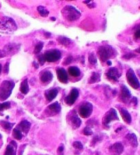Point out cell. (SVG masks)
Here are the masks:
<instances>
[{"mask_svg": "<svg viewBox=\"0 0 140 155\" xmlns=\"http://www.w3.org/2000/svg\"><path fill=\"white\" fill-rule=\"evenodd\" d=\"M64 17L69 21H74L78 20L81 17V14L78 10L74 6L68 5L66 6L62 10Z\"/></svg>", "mask_w": 140, "mask_h": 155, "instance_id": "cell-1", "label": "cell"}, {"mask_svg": "<svg viewBox=\"0 0 140 155\" xmlns=\"http://www.w3.org/2000/svg\"><path fill=\"white\" fill-rule=\"evenodd\" d=\"M13 81H4L0 86V101H4L10 97L14 87Z\"/></svg>", "mask_w": 140, "mask_h": 155, "instance_id": "cell-2", "label": "cell"}, {"mask_svg": "<svg viewBox=\"0 0 140 155\" xmlns=\"http://www.w3.org/2000/svg\"><path fill=\"white\" fill-rule=\"evenodd\" d=\"M98 56L101 62H105L109 59L113 54V49L109 45L101 46L98 49Z\"/></svg>", "mask_w": 140, "mask_h": 155, "instance_id": "cell-3", "label": "cell"}, {"mask_svg": "<svg viewBox=\"0 0 140 155\" xmlns=\"http://www.w3.org/2000/svg\"><path fill=\"white\" fill-rule=\"evenodd\" d=\"M0 30L13 31L16 30V25L13 19L4 17L0 20Z\"/></svg>", "mask_w": 140, "mask_h": 155, "instance_id": "cell-4", "label": "cell"}, {"mask_svg": "<svg viewBox=\"0 0 140 155\" xmlns=\"http://www.w3.org/2000/svg\"><path fill=\"white\" fill-rule=\"evenodd\" d=\"M43 56L45 60V62H55L58 61L61 58V52L57 49H51L46 51Z\"/></svg>", "mask_w": 140, "mask_h": 155, "instance_id": "cell-5", "label": "cell"}, {"mask_svg": "<svg viewBox=\"0 0 140 155\" xmlns=\"http://www.w3.org/2000/svg\"><path fill=\"white\" fill-rule=\"evenodd\" d=\"M93 111V106L90 103L84 102L81 104L79 109V114L81 118H88L91 116Z\"/></svg>", "mask_w": 140, "mask_h": 155, "instance_id": "cell-6", "label": "cell"}, {"mask_svg": "<svg viewBox=\"0 0 140 155\" xmlns=\"http://www.w3.org/2000/svg\"><path fill=\"white\" fill-rule=\"evenodd\" d=\"M118 120V117L117 114V111L115 109L112 108L105 113L103 119V124L105 127H109V124L112 121Z\"/></svg>", "mask_w": 140, "mask_h": 155, "instance_id": "cell-7", "label": "cell"}, {"mask_svg": "<svg viewBox=\"0 0 140 155\" xmlns=\"http://www.w3.org/2000/svg\"><path fill=\"white\" fill-rule=\"evenodd\" d=\"M127 82L133 89H138L139 88V81L133 70L130 69L127 72Z\"/></svg>", "mask_w": 140, "mask_h": 155, "instance_id": "cell-8", "label": "cell"}, {"mask_svg": "<svg viewBox=\"0 0 140 155\" xmlns=\"http://www.w3.org/2000/svg\"><path fill=\"white\" fill-rule=\"evenodd\" d=\"M69 122L70 124L73 129H77L80 127L81 124V120L78 115L77 114L75 111H72L69 114Z\"/></svg>", "mask_w": 140, "mask_h": 155, "instance_id": "cell-9", "label": "cell"}, {"mask_svg": "<svg viewBox=\"0 0 140 155\" xmlns=\"http://www.w3.org/2000/svg\"><path fill=\"white\" fill-rule=\"evenodd\" d=\"M20 50V45L16 43H9L5 46L3 51L4 52L5 55H12L19 52Z\"/></svg>", "mask_w": 140, "mask_h": 155, "instance_id": "cell-10", "label": "cell"}, {"mask_svg": "<svg viewBox=\"0 0 140 155\" xmlns=\"http://www.w3.org/2000/svg\"><path fill=\"white\" fill-rule=\"evenodd\" d=\"M121 76V73H120L119 70L116 69L115 67L111 68L108 70V71L106 73V77L110 81L117 82L118 81V79Z\"/></svg>", "mask_w": 140, "mask_h": 155, "instance_id": "cell-11", "label": "cell"}, {"mask_svg": "<svg viewBox=\"0 0 140 155\" xmlns=\"http://www.w3.org/2000/svg\"><path fill=\"white\" fill-rule=\"evenodd\" d=\"M131 98V94L130 92V90L128 89L127 87L124 85H122L120 89V99L122 103H127L129 102Z\"/></svg>", "mask_w": 140, "mask_h": 155, "instance_id": "cell-12", "label": "cell"}, {"mask_svg": "<svg viewBox=\"0 0 140 155\" xmlns=\"http://www.w3.org/2000/svg\"><path fill=\"white\" fill-rule=\"evenodd\" d=\"M124 151V146L120 142H116L109 148L111 155H120Z\"/></svg>", "mask_w": 140, "mask_h": 155, "instance_id": "cell-13", "label": "cell"}, {"mask_svg": "<svg viewBox=\"0 0 140 155\" xmlns=\"http://www.w3.org/2000/svg\"><path fill=\"white\" fill-rule=\"evenodd\" d=\"M79 91L76 88L72 89L68 96L65 98V103L68 105H72L79 96Z\"/></svg>", "mask_w": 140, "mask_h": 155, "instance_id": "cell-14", "label": "cell"}, {"mask_svg": "<svg viewBox=\"0 0 140 155\" xmlns=\"http://www.w3.org/2000/svg\"><path fill=\"white\" fill-rule=\"evenodd\" d=\"M47 114L49 116H55L59 113L61 111V105L58 102L51 104L47 109Z\"/></svg>", "mask_w": 140, "mask_h": 155, "instance_id": "cell-15", "label": "cell"}, {"mask_svg": "<svg viewBox=\"0 0 140 155\" xmlns=\"http://www.w3.org/2000/svg\"><path fill=\"white\" fill-rule=\"evenodd\" d=\"M53 78H54V75H53L52 72L50 71H43L40 72V81L43 83H49L52 81Z\"/></svg>", "mask_w": 140, "mask_h": 155, "instance_id": "cell-16", "label": "cell"}, {"mask_svg": "<svg viewBox=\"0 0 140 155\" xmlns=\"http://www.w3.org/2000/svg\"><path fill=\"white\" fill-rule=\"evenodd\" d=\"M57 79L62 83H66L68 82V75L66 71L62 68H59L56 71Z\"/></svg>", "mask_w": 140, "mask_h": 155, "instance_id": "cell-17", "label": "cell"}, {"mask_svg": "<svg viewBox=\"0 0 140 155\" xmlns=\"http://www.w3.org/2000/svg\"><path fill=\"white\" fill-rule=\"evenodd\" d=\"M30 127L31 123L30 122H28V120H23L19 123L16 128L20 130L21 133H23L25 135H27L30 129Z\"/></svg>", "mask_w": 140, "mask_h": 155, "instance_id": "cell-18", "label": "cell"}, {"mask_svg": "<svg viewBox=\"0 0 140 155\" xmlns=\"http://www.w3.org/2000/svg\"><path fill=\"white\" fill-rule=\"evenodd\" d=\"M16 150H17V144L16 142L11 141L6 147L4 155H16Z\"/></svg>", "mask_w": 140, "mask_h": 155, "instance_id": "cell-19", "label": "cell"}, {"mask_svg": "<svg viewBox=\"0 0 140 155\" xmlns=\"http://www.w3.org/2000/svg\"><path fill=\"white\" fill-rule=\"evenodd\" d=\"M59 90L57 88H51L50 89H48L45 92V97L46 99L49 101V102H51L55 98L57 94H58Z\"/></svg>", "mask_w": 140, "mask_h": 155, "instance_id": "cell-20", "label": "cell"}, {"mask_svg": "<svg viewBox=\"0 0 140 155\" xmlns=\"http://www.w3.org/2000/svg\"><path fill=\"white\" fill-rule=\"evenodd\" d=\"M120 115L122 116L123 120H124L126 123H127V124H131L132 118H131V116L129 113V111H128L125 108H120Z\"/></svg>", "mask_w": 140, "mask_h": 155, "instance_id": "cell-21", "label": "cell"}, {"mask_svg": "<svg viewBox=\"0 0 140 155\" xmlns=\"http://www.w3.org/2000/svg\"><path fill=\"white\" fill-rule=\"evenodd\" d=\"M125 138H126V139L129 142V144H131L133 147L136 148L138 146L137 137L136 136V135L134 134V133H129V134H127L126 135Z\"/></svg>", "mask_w": 140, "mask_h": 155, "instance_id": "cell-22", "label": "cell"}, {"mask_svg": "<svg viewBox=\"0 0 140 155\" xmlns=\"http://www.w3.org/2000/svg\"><path fill=\"white\" fill-rule=\"evenodd\" d=\"M68 71L70 75L74 77H77L80 76L81 75L80 70L79 69V68L76 66H70L68 69Z\"/></svg>", "mask_w": 140, "mask_h": 155, "instance_id": "cell-23", "label": "cell"}, {"mask_svg": "<svg viewBox=\"0 0 140 155\" xmlns=\"http://www.w3.org/2000/svg\"><path fill=\"white\" fill-rule=\"evenodd\" d=\"M20 91L23 94H27L29 92V86L28 79H25V80L21 82L20 86Z\"/></svg>", "mask_w": 140, "mask_h": 155, "instance_id": "cell-24", "label": "cell"}, {"mask_svg": "<svg viewBox=\"0 0 140 155\" xmlns=\"http://www.w3.org/2000/svg\"><path fill=\"white\" fill-rule=\"evenodd\" d=\"M57 40L59 42V44L64 46H68L71 43V40L66 37V36H60L57 38Z\"/></svg>", "mask_w": 140, "mask_h": 155, "instance_id": "cell-25", "label": "cell"}, {"mask_svg": "<svg viewBox=\"0 0 140 155\" xmlns=\"http://www.w3.org/2000/svg\"><path fill=\"white\" fill-rule=\"evenodd\" d=\"M37 11L38 13H39L40 15L42 17H47V16H49V11L45 8L44 6H38L37 8Z\"/></svg>", "mask_w": 140, "mask_h": 155, "instance_id": "cell-26", "label": "cell"}, {"mask_svg": "<svg viewBox=\"0 0 140 155\" xmlns=\"http://www.w3.org/2000/svg\"><path fill=\"white\" fill-rule=\"evenodd\" d=\"M101 80V76L98 73V72H92V75L90 81H89V83H97V82H99Z\"/></svg>", "mask_w": 140, "mask_h": 155, "instance_id": "cell-27", "label": "cell"}, {"mask_svg": "<svg viewBox=\"0 0 140 155\" xmlns=\"http://www.w3.org/2000/svg\"><path fill=\"white\" fill-rule=\"evenodd\" d=\"M0 124H1V127H3L4 129L9 130V131L12 129V128H13V126L14 125V123H10L9 122H6V121H1Z\"/></svg>", "mask_w": 140, "mask_h": 155, "instance_id": "cell-28", "label": "cell"}, {"mask_svg": "<svg viewBox=\"0 0 140 155\" xmlns=\"http://www.w3.org/2000/svg\"><path fill=\"white\" fill-rule=\"evenodd\" d=\"M13 136L14 137V139L21 140L23 137V134L19 129H16V128H14L13 130Z\"/></svg>", "mask_w": 140, "mask_h": 155, "instance_id": "cell-29", "label": "cell"}, {"mask_svg": "<svg viewBox=\"0 0 140 155\" xmlns=\"http://www.w3.org/2000/svg\"><path fill=\"white\" fill-rule=\"evenodd\" d=\"M88 61L91 64H92V65H95L96 64V62H97V58H96V56L95 55V53H91L89 54Z\"/></svg>", "mask_w": 140, "mask_h": 155, "instance_id": "cell-30", "label": "cell"}, {"mask_svg": "<svg viewBox=\"0 0 140 155\" xmlns=\"http://www.w3.org/2000/svg\"><path fill=\"white\" fill-rule=\"evenodd\" d=\"M10 107V102H5L3 103H0V111H3L4 110H8Z\"/></svg>", "mask_w": 140, "mask_h": 155, "instance_id": "cell-31", "label": "cell"}, {"mask_svg": "<svg viewBox=\"0 0 140 155\" xmlns=\"http://www.w3.org/2000/svg\"><path fill=\"white\" fill-rule=\"evenodd\" d=\"M42 47H43V42H38V44L36 45L35 49H34V53H35V54L39 53L41 51V50L42 49Z\"/></svg>", "mask_w": 140, "mask_h": 155, "instance_id": "cell-32", "label": "cell"}, {"mask_svg": "<svg viewBox=\"0 0 140 155\" xmlns=\"http://www.w3.org/2000/svg\"><path fill=\"white\" fill-rule=\"evenodd\" d=\"M72 146H73L74 148H76L77 150H79V151H81V150H83V144H81V142H79V141L74 142L73 144H72Z\"/></svg>", "mask_w": 140, "mask_h": 155, "instance_id": "cell-33", "label": "cell"}, {"mask_svg": "<svg viewBox=\"0 0 140 155\" xmlns=\"http://www.w3.org/2000/svg\"><path fill=\"white\" fill-rule=\"evenodd\" d=\"M83 133L85 135H91L93 134L92 130L91 127H86V128H84Z\"/></svg>", "mask_w": 140, "mask_h": 155, "instance_id": "cell-34", "label": "cell"}, {"mask_svg": "<svg viewBox=\"0 0 140 155\" xmlns=\"http://www.w3.org/2000/svg\"><path fill=\"white\" fill-rule=\"evenodd\" d=\"M83 3H86V4L88 5V8L90 9L95 8L96 6L95 2H93L92 1H83Z\"/></svg>", "mask_w": 140, "mask_h": 155, "instance_id": "cell-35", "label": "cell"}, {"mask_svg": "<svg viewBox=\"0 0 140 155\" xmlns=\"http://www.w3.org/2000/svg\"><path fill=\"white\" fill-rule=\"evenodd\" d=\"M72 61V57L71 56V55H69V56L66 57V58H65L63 64L64 65H68L69 64H71Z\"/></svg>", "mask_w": 140, "mask_h": 155, "instance_id": "cell-36", "label": "cell"}, {"mask_svg": "<svg viewBox=\"0 0 140 155\" xmlns=\"http://www.w3.org/2000/svg\"><path fill=\"white\" fill-rule=\"evenodd\" d=\"M135 57H136V54H134V53H129L124 55V56H123V58H124V59H131V58H133Z\"/></svg>", "mask_w": 140, "mask_h": 155, "instance_id": "cell-37", "label": "cell"}, {"mask_svg": "<svg viewBox=\"0 0 140 155\" xmlns=\"http://www.w3.org/2000/svg\"><path fill=\"white\" fill-rule=\"evenodd\" d=\"M57 154L64 155V146L62 144L60 145L58 148H57Z\"/></svg>", "mask_w": 140, "mask_h": 155, "instance_id": "cell-38", "label": "cell"}, {"mask_svg": "<svg viewBox=\"0 0 140 155\" xmlns=\"http://www.w3.org/2000/svg\"><path fill=\"white\" fill-rule=\"evenodd\" d=\"M38 62H39L40 65H43V64H45V58H44V56H43V55H39V56L38 57Z\"/></svg>", "mask_w": 140, "mask_h": 155, "instance_id": "cell-39", "label": "cell"}, {"mask_svg": "<svg viewBox=\"0 0 140 155\" xmlns=\"http://www.w3.org/2000/svg\"><path fill=\"white\" fill-rule=\"evenodd\" d=\"M8 72H9V63L7 62L4 67V72L7 74Z\"/></svg>", "mask_w": 140, "mask_h": 155, "instance_id": "cell-40", "label": "cell"}, {"mask_svg": "<svg viewBox=\"0 0 140 155\" xmlns=\"http://www.w3.org/2000/svg\"><path fill=\"white\" fill-rule=\"evenodd\" d=\"M135 38H136V39H139V37H140V30L138 28L137 30L135 31V34H134Z\"/></svg>", "mask_w": 140, "mask_h": 155, "instance_id": "cell-41", "label": "cell"}, {"mask_svg": "<svg viewBox=\"0 0 140 155\" xmlns=\"http://www.w3.org/2000/svg\"><path fill=\"white\" fill-rule=\"evenodd\" d=\"M98 140H100V139H99V137H98V136H96V137H94V138H93V139H92V144H96V142H97L98 141Z\"/></svg>", "mask_w": 140, "mask_h": 155, "instance_id": "cell-42", "label": "cell"}, {"mask_svg": "<svg viewBox=\"0 0 140 155\" xmlns=\"http://www.w3.org/2000/svg\"><path fill=\"white\" fill-rule=\"evenodd\" d=\"M44 36H45L46 38H49L51 36V34L50 32H48V31H45V32H44Z\"/></svg>", "mask_w": 140, "mask_h": 155, "instance_id": "cell-43", "label": "cell"}, {"mask_svg": "<svg viewBox=\"0 0 140 155\" xmlns=\"http://www.w3.org/2000/svg\"><path fill=\"white\" fill-rule=\"evenodd\" d=\"M32 65H33V66L36 69H38V68H39V64H38V63L36 62V61H34V62H33V64H32Z\"/></svg>", "mask_w": 140, "mask_h": 155, "instance_id": "cell-44", "label": "cell"}, {"mask_svg": "<svg viewBox=\"0 0 140 155\" xmlns=\"http://www.w3.org/2000/svg\"><path fill=\"white\" fill-rule=\"evenodd\" d=\"M5 56H6V55H5L3 50H0V58H2Z\"/></svg>", "mask_w": 140, "mask_h": 155, "instance_id": "cell-45", "label": "cell"}, {"mask_svg": "<svg viewBox=\"0 0 140 155\" xmlns=\"http://www.w3.org/2000/svg\"><path fill=\"white\" fill-rule=\"evenodd\" d=\"M107 64L109 65V66H111V65H112V62L109 61V60H107Z\"/></svg>", "mask_w": 140, "mask_h": 155, "instance_id": "cell-46", "label": "cell"}, {"mask_svg": "<svg viewBox=\"0 0 140 155\" xmlns=\"http://www.w3.org/2000/svg\"><path fill=\"white\" fill-rule=\"evenodd\" d=\"M1 71H2V66H1V64H0V73H1Z\"/></svg>", "mask_w": 140, "mask_h": 155, "instance_id": "cell-47", "label": "cell"}, {"mask_svg": "<svg viewBox=\"0 0 140 155\" xmlns=\"http://www.w3.org/2000/svg\"><path fill=\"white\" fill-rule=\"evenodd\" d=\"M82 63L84 64V56H82Z\"/></svg>", "mask_w": 140, "mask_h": 155, "instance_id": "cell-48", "label": "cell"}, {"mask_svg": "<svg viewBox=\"0 0 140 155\" xmlns=\"http://www.w3.org/2000/svg\"><path fill=\"white\" fill-rule=\"evenodd\" d=\"M51 21H55V18H54V17H51Z\"/></svg>", "mask_w": 140, "mask_h": 155, "instance_id": "cell-49", "label": "cell"}, {"mask_svg": "<svg viewBox=\"0 0 140 155\" xmlns=\"http://www.w3.org/2000/svg\"><path fill=\"white\" fill-rule=\"evenodd\" d=\"M136 51H137V53H139V49H137V50H136Z\"/></svg>", "mask_w": 140, "mask_h": 155, "instance_id": "cell-50", "label": "cell"}, {"mask_svg": "<svg viewBox=\"0 0 140 155\" xmlns=\"http://www.w3.org/2000/svg\"><path fill=\"white\" fill-rule=\"evenodd\" d=\"M1 134H0V139H1Z\"/></svg>", "mask_w": 140, "mask_h": 155, "instance_id": "cell-51", "label": "cell"}]
</instances>
